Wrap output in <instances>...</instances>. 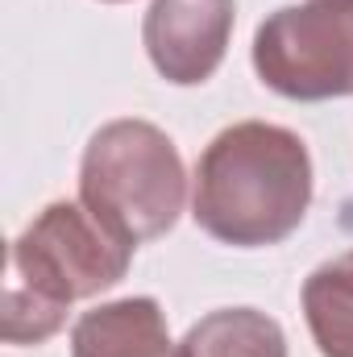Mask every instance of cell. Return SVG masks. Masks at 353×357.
<instances>
[{
    "instance_id": "6da1fadb",
    "label": "cell",
    "mask_w": 353,
    "mask_h": 357,
    "mask_svg": "<svg viewBox=\"0 0 353 357\" xmlns=\"http://www.w3.org/2000/svg\"><path fill=\"white\" fill-rule=\"evenodd\" d=\"M312 204V154L299 133L266 121L220 129L195 162L191 216L220 245L287 241Z\"/></svg>"
},
{
    "instance_id": "7a4b0ae2",
    "label": "cell",
    "mask_w": 353,
    "mask_h": 357,
    "mask_svg": "<svg viewBox=\"0 0 353 357\" xmlns=\"http://www.w3.org/2000/svg\"><path fill=\"white\" fill-rule=\"evenodd\" d=\"M125 237L96 220L84 204L59 199L8 250L0 337L8 345H42L63 324L75 299H91L125 278L133 262Z\"/></svg>"
},
{
    "instance_id": "3957f363",
    "label": "cell",
    "mask_w": 353,
    "mask_h": 357,
    "mask_svg": "<svg viewBox=\"0 0 353 357\" xmlns=\"http://www.w3.org/2000/svg\"><path fill=\"white\" fill-rule=\"evenodd\" d=\"M187 199L175 142L150 121H108L80 162V204L129 245L171 233Z\"/></svg>"
},
{
    "instance_id": "277c9868",
    "label": "cell",
    "mask_w": 353,
    "mask_h": 357,
    "mask_svg": "<svg viewBox=\"0 0 353 357\" xmlns=\"http://www.w3.org/2000/svg\"><path fill=\"white\" fill-rule=\"evenodd\" d=\"M254 71L287 100L353 96V0H308L270 13L254 33Z\"/></svg>"
},
{
    "instance_id": "5b68a950",
    "label": "cell",
    "mask_w": 353,
    "mask_h": 357,
    "mask_svg": "<svg viewBox=\"0 0 353 357\" xmlns=\"http://www.w3.org/2000/svg\"><path fill=\"white\" fill-rule=\"evenodd\" d=\"M233 17V0H154L142 25L154 71L175 88H195L212 79L225 63Z\"/></svg>"
},
{
    "instance_id": "8992f818",
    "label": "cell",
    "mask_w": 353,
    "mask_h": 357,
    "mask_svg": "<svg viewBox=\"0 0 353 357\" xmlns=\"http://www.w3.org/2000/svg\"><path fill=\"white\" fill-rule=\"evenodd\" d=\"M71 357H187L171 341L158 299L129 295L84 312L71 328Z\"/></svg>"
},
{
    "instance_id": "52a82bcc",
    "label": "cell",
    "mask_w": 353,
    "mask_h": 357,
    "mask_svg": "<svg viewBox=\"0 0 353 357\" xmlns=\"http://www.w3.org/2000/svg\"><path fill=\"white\" fill-rule=\"evenodd\" d=\"M303 316L320 357H353V250L308 274Z\"/></svg>"
},
{
    "instance_id": "ba28073f",
    "label": "cell",
    "mask_w": 353,
    "mask_h": 357,
    "mask_svg": "<svg viewBox=\"0 0 353 357\" xmlns=\"http://www.w3.org/2000/svg\"><path fill=\"white\" fill-rule=\"evenodd\" d=\"M187 357H287L278 320L258 307H220L195 320L183 337Z\"/></svg>"
},
{
    "instance_id": "9c48e42d",
    "label": "cell",
    "mask_w": 353,
    "mask_h": 357,
    "mask_svg": "<svg viewBox=\"0 0 353 357\" xmlns=\"http://www.w3.org/2000/svg\"><path fill=\"white\" fill-rule=\"evenodd\" d=\"M104 4H125V0H104Z\"/></svg>"
}]
</instances>
